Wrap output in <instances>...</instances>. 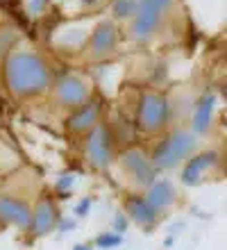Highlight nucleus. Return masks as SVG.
I'll list each match as a JSON object with an SVG mask.
<instances>
[{"label":"nucleus","instance_id":"nucleus-1","mask_svg":"<svg viewBox=\"0 0 227 250\" xmlns=\"http://www.w3.org/2000/svg\"><path fill=\"white\" fill-rule=\"evenodd\" d=\"M5 80L16 96H39L50 84V68L37 53L16 50L7 55Z\"/></svg>","mask_w":227,"mask_h":250},{"label":"nucleus","instance_id":"nucleus-2","mask_svg":"<svg viewBox=\"0 0 227 250\" xmlns=\"http://www.w3.org/2000/svg\"><path fill=\"white\" fill-rule=\"evenodd\" d=\"M195 148H198V139H195L193 132L177 130L157 144L155 152H152V164H155L157 171L175 168L180 162H184V159L193 155Z\"/></svg>","mask_w":227,"mask_h":250},{"label":"nucleus","instance_id":"nucleus-3","mask_svg":"<svg viewBox=\"0 0 227 250\" xmlns=\"http://www.w3.org/2000/svg\"><path fill=\"white\" fill-rule=\"evenodd\" d=\"M84 155L93 168H107L114 157V137L111 130L104 123H98L93 130L86 134Z\"/></svg>","mask_w":227,"mask_h":250},{"label":"nucleus","instance_id":"nucleus-4","mask_svg":"<svg viewBox=\"0 0 227 250\" xmlns=\"http://www.w3.org/2000/svg\"><path fill=\"white\" fill-rule=\"evenodd\" d=\"M118 164H121V171L127 175V178L134 182L136 187H145L148 189L152 182H155V164H152V157H148L143 150L139 148H127V150L121 152L118 157Z\"/></svg>","mask_w":227,"mask_h":250},{"label":"nucleus","instance_id":"nucleus-5","mask_svg":"<svg viewBox=\"0 0 227 250\" xmlns=\"http://www.w3.org/2000/svg\"><path fill=\"white\" fill-rule=\"evenodd\" d=\"M168 100L162 93L148 91L139 100V127L143 132H157L168 123Z\"/></svg>","mask_w":227,"mask_h":250},{"label":"nucleus","instance_id":"nucleus-6","mask_svg":"<svg viewBox=\"0 0 227 250\" xmlns=\"http://www.w3.org/2000/svg\"><path fill=\"white\" fill-rule=\"evenodd\" d=\"M0 223L14 225L19 230H30V223H32V209H30V205L16 196L0 193Z\"/></svg>","mask_w":227,"mask_h":250},{"label":"nucleus","instance_id":"nucleus-7","mask_svg":"<svg viewBox=\"0 0 227 250\" xmlns=\"http://www.w3.org/2000/svg\"><path fill=\"white\" fill-rule=\"evenodd\" d=\"M89 84L78 75H64L55 84V98L59 105L66 107H82L84 103H89Z\"/></svg>","mask_w":227,"mask_h":250},{"label":"nucleus","instance_id":"nucleus-8","mask_svg":"<svg viewBox=\"0 0 227 250\" xmlns=\"http://www.w3.org/2000/svg\"><path fill=\"white\" fill-rule=\"evenodd\" d=\"M59 209L57 205L52 203L50 198H41L39 203L34 205L32 209V223H30V234L32 237H45V234H50L59 223Z\"/></svg>","mask_w":227,"mask_h":250},{"label":"nucleus","instance_id":"nucleus-9","mask_svg":"<svg viewBox=\"0 0 227 250\" xmlns=\"http://www.w3.org/2000/svg\"><path fill=\"white\" fill-rule=\"evenodd\" d=\"M125 211H127V216H130L136 225H141L145 230H152L157 223V218H159V211L145 200V196H136V193L134 196H127V200H125Z\"/></svg>","mask_w":227,"mask_h":250},{"label":"nucleus","instance_id":"nucleus-10","mask_svg":"<svg viewBox=\"0 0 227 250\" xmlns=\"http://www.w3.org/2000/svg\"><path fill=\"white\" fill-rule=\"evenodd\" d=\"M216 162H218V155H216V152H200V155L188 157V162L184 164V171H182V182L186 187L198 185L202 180V175H205Z\"/></svg>","mask_w":227,"mask_h":250},{"label":"nucleus","instance_id":"nucleus-11","mask_svg":"<svg viewBox=\"0 0 227 250\" xmlns=\"http://www.w3.org/2000/svg\"><path fill=\"white\" fill-rule=\"evenodd\" d=\"M159 19H162V12H159V9L139 2V9H136L134 21H132V34L141 41L148 39L150 34L159 27Z\"/></svg>","mask_w":227,"mask_h":250},{"label":"nucleus","instance_id":"nucleus-12","mask_svg":"<svg viewBox=\"0 0 227 250\" xmlns=\"http://www.w3.org/2000/svg\"><path fill=\"white\" fill-rule=\"evenodd\" d=\"M98 116H100V103L98 100H89L82 107H78L75 112L68 116L66 125L71 132H86L93 130L98 125Z\"/></svg>","mask_w":227,"mask_h":250},{"label":"nucleus","instance_id":"nucleus-13","mask_svg":"<svg viewBox=\"0 0 227 250\" xmlns=\"http://www.w3.org/2000/svg\"><path fill=\"white\" fill-rule=\"evenodd\" d=\"M175 187H173V182L166 178H159L155 180L152 185L145 189V200H148L152 207H155L157 211H164V209H168L170 205L175 203Z\"/></svg>","mask_w":227,"mask_h":250},{"label":"nucleus","instance_id":"nucleus-14","mask_svg":"<svg viewBox=\"0 0 227 250\" xmlns=\"http://www.w3.org/2000/svg\"><path fill=\"white\" fill-rule=\"evenodd\" d=\"M116 27L114 23L109 21H104L100 25L93 30V37H91V53L96 55V57H103V55L111 53L114 46H116Z\"/></svg>","mask_w":227,"mask_h":250},{"label":"nucleus","instance_id":"nucleus-15","mask_svg":"<svg viewBox=\"0 0 227 250\" xmlns=\"http://www.w3.org/2000/svg\"><path fill=\"white\" fill-rule=\"evenodd\" d=\"M214 107H216V96L214 93H205L193 112V134H205L214 119Z\"/></svg>","mask_w":227,"mask_h":250},{"label":"nucleus","instance_id":"nucleus-16","mask_svg":"<svg viewBox=\"0 0 227 250\" xmlns=\"http://www.w3.org/2000/svg\"><path fill=\"white\" fill-rule=\"evenodd\" d=\"M121 244H123V234H118V232H103L96 237V246L103 250H114Z\"/></svg>","mask_w":227,"mask_h":250},{"label":"nucleus","instance_id":"nucleus-17","mask_svg":"<svg viewBox=\"0 0 227 250\" xmlns=\"http://www.w3.org/2000/svg\"><path fill=\"white\" fill-rule=\"evenodd\" d=\"M139 9L136 0H114V16L116 19H130Z\"/></svg>","mask_w":227,"mask_h":250},{"label":"nucleus","instance_id":"nucleus-18","mask_svg":"<svg viewBox=\"0 0 227 250\" xmlns=\"http://www.w3.org/2000/svg\"><path fill=\"white\" fill-rule=\"evenodd\" d=\"M73 185H75V175H62V178L57 180V185H55V189H57L59 198H71V189Z\"/></svg>","mask_w":227,"mask_h":250},{"label":"nucleus","instance_id":"nucleus-19","mask_svg":"<svg viewBox=\"0 0 227 250\" xmlns=\"http://www.w3.org/2000/svg\"><path fill=\"white\" fill-rule=\"evenodd\" d=\"M91 205H93V200H91V198H82V200H80V203L75 205V209H73L75 218H84V216H89Z\"/></svg>","mask_w":227,"mask_h":250},{"label":"nucleus","instance_id":"nucleus-20","mask_svg":"<svg viewBox=\"0 0 227 250\" xmlns=\"http://www.w3.org/2000/svg\"><path fill=\"white\" fill-rule=\"evenodd\" d=\"M127 225H130V216H127V214H123V211H118L116 216H114V232L123 234V232L127 230Z\"/></svg>","mask_w":227,"mask_h":250},{"label":"nucleus","instance_id":"nucleus-21","mask_svg":"<svg viewBox=\"0 0 227 250\" xmlns=\"http://www.w3.org/2000/svg\"><path fill=\"white\" fill-rule=\"evenodd\" d=\"M75 225H78V218H75V216H73V218L62 216V218H59V223H57V230L59 232H73V230H75Z\"/></svg>","mask_w":227,"mask_h":250},{"label":"nucleus","instance_id":"nucleus-22","mask_svg":"<svg viewBox=\"0 0 227 250\" xmlns=\"http://www.w3.org/2000/svg\"><path fill=\"white\" fill-rule=\"evenodd\" d=\"M143 5H150L155 7V9H159V12H164V9H168L170 5H173V0H141Z\"/></svg>","mask_w":227,"mask_h":250},{"label":"nucleus","instance_id":"nucleus-23","mask_svg":"<svg viewBox=\"0 0 227 250\" xmlns=\"http://www.w3.org/2000/svg\"><path fill=\"white\" fill-rule=\"evenodd\" d=\"M45 5H48V0H30V14H41Z\"/></svg>","mask_w":227,"mask_h":250},{"label":"nucleus","instance_id":"nucleus-24","mask_svg":"<svg viewBox=\"0 0 227 250\" xmlns=\"http://www.w3.org/2000/svg\"><path fill=\"white\" fill-rule=\"evenodd\" d=\"M73 250H93V248L86 244H78V246H73Z\"/></svg>","mask_w":227,"mask_h":250},{"label":"nucleus","instance_id":"nucleus-25","mask_svg":"<svg viewBox=\"0 0 227 250\" xmlns=\"http://www.w3.org/2000/svg\"><path fill=\"white\" fill-rule=\"evenodd\" d=\"M80 2H84V5H86V7H91V5H96L98 0H80Z\"/></svg>","mask_w":227,"mask_h":250},{"label":"nucleus","instance_id":"nucleus-26","mask_svg":"<svg viewBox=\"0 0 227 250\" xmlns=\"http://www.w3.org/2000/svg\"><path fill=\"white\" fill-rule=\"evenodd\" d=\"M0 2H7V0H0Z\"/></svg>","mask_w":227,"mask_h":250}]
</instances>
